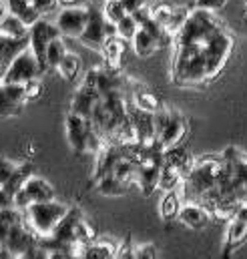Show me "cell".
Instances as JSON below:
<instances>
[{"instance_id":"cell-1","label":"cell","mask_w":247,"mask_h":259,"mask_svg":"<svg viewBox=\"0 0 247 259\" xmlns=\"http://www.w3.org/2000/svg\"><path fill=\"white\" fill-rule=\"evenodd\" d=\"M233 53V36L215 12L195 8L175 34L171 76L175 84L201 87L215 80Z\"/></svg>"},{"instance_id":"cell-2","label":"cell","mask_w":247,"mask_h":259,"mask_svg":"<svg viewBox=\"0 0 247 259\" xmlns=\"http://www.w3.org/2000/svg\"><path fill=\"white\" fill-rule=\"evenodd\" d=\"M68 205L61 201H40L32 203L28 209H24V221L38 237H49L57 229V225L62 221V217L68 213Z\"/></svg>"},{"instance_id":"cell-3","label":"cell","mask_w":247,"mask_h":259,"mask_svg":"<svg viewBox=\"0 0 247 259\" xmlns=\"http://www.w3.org/2000/svg\"><path fill=\"white\" fill-rule=\"evenodd\" d=\"M66 139H68V145L72 147V151H76L78 155H97L105 141L101 139V135L95 131L93 123L76 113H68L66 115Z\"/></svg>"},{"instance_id":"cell-4","label":"cell","mask_w":247,"mask_h":259,"mask_svg":"<svg viewBox=\"0 0 247 259\" xmlns=\"http://www.w3.org/2000/svg\"><path fill=\"white\" fill-rule=\"evenodd\" d=\"M115 34V26L105 18V12L103 8L99 6H89V20H87V26L83 30V34L78 36L80 45L91 49V51H97L101 53L103 45L107 42L109 36Z\"/></svg>"},{"instance_id":"cell-5","label":"cell","mask_w":247,"mask_h":259,"mask_svg":"<svg viewBox=\"0 0 247 259\" xmlns=\"http://www.w3.org/2000/svg\"><path fill=\"white\" fill-rule=\"evenodd\" d=\"M59 36H62L59 26L53 24V22H49V20H45V18H38L34 24L28 26V49L34 53L43 74L49 70V65H47V49Z\"/></svg>"},{"instance_id":"cell-6","label":"cell","mask_w":247,"mask_h":259,"mask_svg":"<svg viewBox=\"0 0 247 259\" xmlns=\"http://www.w3.org/2000/svg\"><path fill=\"white\" fill-rule=\"evenodd\" d=\"M38 76H43V72H40V66H38L34 53L30 49L28 51L24 49L10 61V65L6 66L0 80L10 82V84H26V82H30L32 78H38Z\"/></svg>"},{"instance_id":"cell-7","label":"cell","mask_w":247,"mask_h":259,"mask_svg":"<svg viewBox=\"0 0 247 259\" xmlns=\"http://www.w3.org/2000/svg\"><path fill=\"white\" fill-rule=\"evenodd\" d=\"M12 199H14V207L20 209V211H24V209H28L32 203H40V201H51V199H55V189H53V185H51L49 181L30 175L28 181L14 193Z\"/></svg>"},{"instance_id":"cell-8","label":"cell","mask_w":247,"mask_h":259,"mask_svg":"<svg viewBox=\"0 0 247 259\" xmlns=\"http://www.w3.org/2000/svg\"><path fill=\"white\" fill-rule=\"evenodd\" d=\"M26 103V84H10L0 80V119L20 115Z\"/></svg>"},{"instance_id":"cell-9","label":"cell","mask_w":247,"mask_h":259,"mask_svg":"<svg viewBox=\"0 0 247 259\" xmlns=\"http://www.w3.org/2000/svg\"><path fill=\"white\" fill-rule=\"evenodd\" d=\"M129 119L135 131V139L141 145L155 143L157 139V129H155V113H149L141 107H137L133 101H129Z\"/></svg>"},{"instance_id":"cell-10","label":"cell","mask_w":247,"mask_h":259,"mask_svg":"<svg viewBox=\"0 0 247 259\" xmlns=\"http://www.w3.org/2000/svg\"><path fill=\"white\" fill-rule=\"evenodd\" d=\"M87 20H89V8L78 6V4H70V6H64L59 12L57 26H59L62 36L78 38L87 26Z\"/></svg>"},{"instance_id":"cell-11","label":"cell","mask_w":247,"mask_h":259,"mask_svg":"<svg viewBox=\"0 0 247 259\" xmlns=\"http://www.w3.org/2000/svg\"><path fill=\"white\" fill-rule=\"evenodd\" d=\"M187 133V121L175 111H169V117L165 121V125L157 131V143L163 147V149H169V147H175L183 141Z\"/></svg>"},{"instance_id":"cell-12","label":"cell","mask_w":247,"mask_h":259,"mask_svg":"<svg viewBox=\"0 0 247 259\" xmlns=\"http://www.w3.org/2000/svg\"><path fill=\"white\" fill-rule=\"evenodd\" d=\"M211 217H213L211 211H209L205 205H201V203H187V205H181L179 215H177L179 223L189 227V229H203V227H207L209 221H211Z\"/></svg>"},{"instance_id":"cell-13","label":"cell","mask_w":247,"mask_h":259,"mask_svg":"<svg viewBox=\"0 0 247 259\" xmlns=\"http://www.w3.org/2000/svg\"><path fill=\"white\" fill-rule=\"evenodd\" d=\"M99 97H101V95H99L97 91H93V89H89V87H85V84L80 82V87H78L76 93L72 95L70 113H76V115H80V117H85V119L91 121V113H93V109H95Z\"/></svg>"},{"instance_id":"cell-14","label":"cell","mask_w":247,"mask_h":259,"mask_svg":"<svg viewBox=\"0 0 247 259\" xmlns=\"http://www.w3.org/2000/svg\"><path fill=\"white\" fill-rule=\"evenodd\" d=\"M125 42L127 40L119 38L117 34H113V36L107 38V42L101 49V55L105 59V66L107 68H113V70H119L121 68V61H123V55H125Z\"/></svg>"},{"instance_id":"cell-15","label":"cell","mask_w":247,"mask_h":259,"mask_svg":"<svg viewBox=\"0 0 247 259\" xmlns=\"http://www.w3.org/2000/svg\"><path fill=\"white\" fill-rule=\"evenodd\" d=\"M0 34L12 40H22L28 36V26L12 12H6L4 18L0 20Z\"/></svg>"},{"instance_id":"cell-16","label":"cell","mask_w":247,"mask_h":259,"mask_svg":"<svg viewBox=\"0 0 247 259\" xmlns=\"http://www.w3.org/2000/svg\"><path fill=\"white\" fill-rule=\"evenodd\" d=\"M245 239H247V221H241V219L233 217L231 223H229V227H227V235H225V255L231 253L233 249H237Z\"/></svg>"},{"instance_id":"cell-17","label":"cell","mask_w":247,"mask_h":259,"mask_svg":"<svg viewBox=\"0 0 247 259\" xmlns=\"http://www.w3.org/2000/svg\"><path fill=\"white\" fill-rule=\"evenodd\" d=\"M131 42H133V49H135L137 57H141V59H149V57H153V55L161 49L159 42H157L145 28H139L137 34H135V38H133Z\"/></svg>"},{"instance_id":"cell-18","label":"cell","mask_w":247,"mask_h":259,"mask_svg":"<svg viewBox=\"0 0 247 259\" xmlns=\"http://www.w3.org/2000/svg\"><path fill=\"white\" fill-rule=\"evenodd\" d=\"M93 185H95V191L99 195H105V197H121V195L127 193V185L129 183L121 181L115 175H107V177H101V179L93 181Z\"/></svg>"},{"instance_id":"cell-19","label":"cell","mask_w":247,"mask_h":259,"mask_svg":"<svg viewBox=\"0 0 247 259\" xmlns=\"http://www.w3.org/2000/svg\"><path fill=\"white\" fill-rule=\"evenodd\" d=\"M117 255V247L107 239H95L87 245L83 257L87 259H111Z\"/></svg>"},{"instance_id":"cell-20","label":"cell","mask_w":247,"mask_h":259,"mask_svg":"<svg viewBox=\"0 0 247 259\" xmlns=\"http://www.w3.org/2000/svg\"><path fill=\"white\" fill-rule=\"evenodd\" d=\"M80 66H83V61H80V57L76 55V53H66L64 57H62V61L59 63L57 66V72L61 74L64 80H74L78 74H80Z\"/></svg>"},{"instance_id":"cell-21","label":"cell","mask_w":247,"mask_h":259,"mask_svg":"<svg viewBox=\"0 0 247 259\" xmlns=\"http://www.w3.org/2000/svg\"><path fill=\"white\" fill-rule=\"evenodd\" d=\"M32 175V165L30 163H20V165H16V169H14V173H12V177L2 185L8 193L14 197V193L28 181V177Z\"/></svg>"},{"instance_id":"cell-22","label":"cell","mask_w":247,"mask_h":259,"mask_svg":"<svg viewBox=\"0 0 247 259\" xmlns=\"http://www.w3.org/2000/svg\"><path fill=\"white\" fill-rule=\"evenodd\" d=\"M179 209H181L179 195L175 193V189L167 191V193H165V197L161 199V207H159L161 219H163V221H173V219H177Z\"/></svg>"},{"instance_id":"cell-23","label":"cell","mask_w":247,"mask_h":259,"mask_svg":"<svg viewBox=\"0 0 247 259\" xmlns=\"http://www.w3.org/2000/svg\"><path fill=\"white\" fill-rule=\"evenodd\" d=\"M139 28H141V26H139V22L135 20V16H133V14H125L123 18L115 24V34H117L119 38H123V40H133Z\"/></svg>"},{"instance_id":"cell-24","label":"cell","mask_w":247,"mask_h":259,"mask_svg":"<svg viewBox=\"0 0 247 259\" xmlns=\"http://www.w3.org/2000/svg\"><path fill=\"white\" fill-rule=\"evenodd\" d=\"M66 53H68V51H66V45H64V40H62V36L55 38V40L49 45V49H47V65H49V70H57V66H59V63H61L62 57H64Z\"/></svg>"},{"instance_id":"cell-25","label":"cell","mask_w":247,"mask_h":259,"mask_svg":"<svg viewBox=\"0 0 247 259\" xmlns=\"http://www.w3.org/2000/svg\"><path fill=\"white\" fill-rule=\"evenodd\" d=\"M133 103H135L137 107L149 111V113H157L159 109H163L161 101H159L153 93H149V91H137L135 97H133Z\"/></svg>"},{"instance_id":"cell-26","label":"cell","mask_w":247,"mask_h":259,"mask_svg":"<svg viewBox=\"0 0 247 259\" xmlns=\"http://www.w3.org/2000/svg\"><path fill=\"white\" fill-rule=\"evenodd\" d=\"M103 12H105V18L115 26L125 14H129L125 10L123 2L121 0H105V6H103Z\"/></svg>"},{"instance_id":"cell-27","label":"cell","mask_w":247,"mask_h":259,"mask_svg":"<svg viewBox=\"0 0 247 259\" xmlns=\"http://www.w3.org/2000/svg\"><path fill=\"white\" fill-rule=\"evenodd\" d=\"M14 169H16V163H12V161L6 159V157H0V187L12 177Z\"/></svg>"},{"instance_id":"cell-28","label":"cell","mask_w":247,"mask_h":259,"mask_svg":"<svg viewBox=\"0 0 247 259\" xmlns=\"http://www.w3.org/2000/svg\"><path fill=\"white\" fill-rule=\"evenodd\" d=\"M225 4H227V0H195L193 8H201L207 12H219Z\"/></svg>"},{"instance_id":"cell-29","label":"cell","mask_w":247,"mask_h":259,"mask_svg":"<svg viewBox=\"0 0 247 259\" xmlns=\"http://www.w3.org/2000/svg\"><path fill=\"white\" fill-rule=\"evenodd\" d=\"M133 257L137 259H153L157 257V247L153 243H147V245H137L133 247Z\"/></svg>"},{"instance_id":"cell-30","label":"cell","mask_w":247,"mask_h":259,"mask_svg":"<svg viewBox=\"0 0 247 259\" xmlns=\"http://www.w3.org/2000/svg\"><path fill=\"white\" fill-rule=\"evenodd\" d=\"M32 6L38 10V14H49V12H55L61 4V0H30Z\"/></svg>"},{"instance_id":"cell-31","label":"cell","mask_w":247,"mask_h":259,"mask_svg":"<svg viewBox=\"0 0 247 259\" xmlns=\"http://www.w3.org/2000/svg\"><path fill=\"white\" fill-rule=\"evenodd\" d=\"M43 80H40V76L38 78H32L30 82H26V97H28V101H34V99H38L40 95H43Z\"/></svg>"},{"instance_id":"cell-32","label":"cell","mask_w":247,"mask_h":259,"mask_svg":"<svg viewBox=\"0 0 247 259\" xmlns=\"http://www.w3.org/2000/svg\"><path fill=\"white\" fill-rule=\"evenodd\" d=\"M8 207H14V199H12V195L8 193L4 187H0V211L8 209Z\"/></svg>"},{"instance_id":"cell-33","label":"cell","mask_w":247,"mask_h":259,"mask_svg":"<svg viewBox=\"0 0 247 259\" xmlns=\"http://www.w3.org/2000/svg\"><path fill=\"white\" fill-rule=\"evenodd\" d=\"M125 6V10L129 12V14H133L135 10H139L141 6H145L147 4V0H121Z\"/></svg>"},{"instance_id":"cell-34","label":"cell","mask_w":247,"mask_h":259,"mask_svg":"<svg viewBox=\"0 0 247 259\" xmlns=\"http://www.w3.org/2000/svg\"><path fill=\"white\" fill-rule=\"evenodd\" d=\"M245 14H247V4H245Z\"/></svg>"}]
</instances>
